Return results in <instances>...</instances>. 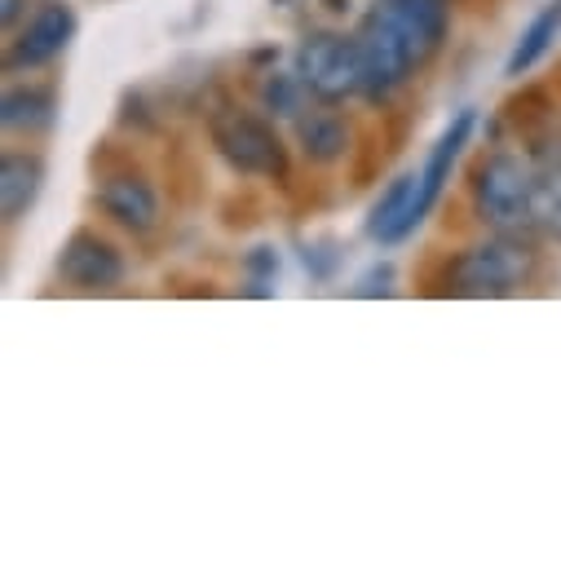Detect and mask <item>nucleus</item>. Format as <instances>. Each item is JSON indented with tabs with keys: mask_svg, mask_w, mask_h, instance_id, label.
<instances>
[{
	"mask_svg": "<svg viewBox=\"0 0 561 561\" xmlns=\"http://www.w3.org/2000/svg\"><path fill=\"white\" fill-rule=\"evenodd\" d=\"M420 221H425V208H420V173H402L371 204V213H367V239L380 243V248H393V243L411 239Z\"/></svg>",
	"mask_w": 561,
	"mask_h": 561,
	"instance_id": "1a4fd4ad",
	"label": "nucleus"
},
{
	"mask_svg": "<svg viewBox=\"0 0 561 561\" xmlns=\"http://www.w3.org/2000/svg\"><path fill=\"white\" fill-rule=\"evenodd\" d=\"M306 98H310V89L301 84L297 67L293 71H265V80H261V111L270 119H297L306 111Z\"/></svg>",
	"mask_w": 561,
	"mask_h": 561,
	"instance_id": "dca6fc26",
	"label": "nucleus"
},
{
	"mask_svg": "<svg viewBox=\"0 0 561 561\" xmlns=\"http://www.w3.org/2000/svg\"><path fill=\"white\" fill-rule=\"evenodd\" d=\"M557 36H561V0H548V5L526 23V32L513 41V49H508V58H504V76H508V80L530 76V71L548 58V49H552Z\"/></svg>",
	"mask_w": 561,
	"mask_h": 561,
	"instance_id": "4468645a",
	"label": "nucleus"
},
{
	"mask_svg": "<svg viewBox=\"0 0 561 561\" xmlns=\"http://www.w3.org/2000/svg\"><path fill=\"white\" fill-rule=\"evenodd\" d=\"M23 19H27V0H0V23H5V32H19Z\"/></svg>",
	"mask_w": 561,
	"mask_h": 561,
	"instance_id": "aec40b11",
	"label": "nucleus"
},
{
	"mask_svg": "<svg viewBox=\"0 0 561 561\" xmlns=\"http://www.w3.org/2000/svg\"><path fill=\"white\" fill-rule=\"evenodd\" d=\"M248 274H252V284H248V293L252 297H270L274 288V274H278V252L274 248H252L248 252Z\"/></svg>",
	"mask_w": 561,
	"mask_h": 561,
	"instance_id": "a211bd4d",
	"label": "nucleus"
},
{
	"mask_svg": "<svg viewBox=\"0 0 561 561\" xmlns=\"http://www.w3.org/2000/svg\"><path fill=\"white\" fill-rule=\"evenodd\" d=\"M389 293H393V265H371L354 284V297H389Z\"/></svg>",
	"mask_w": 561,
	"mask_h": 561,
	"instance_id": "6ab92c4d",
	"label": "nucleus"
},
{
	"mask_svg": "<svg viewBox=\"0 0 561 561\" xmlns=\"http://www.w3.org/2000/svg\"><path fill=\"white\" fill-rule=\"evenodd\" d=\"M58 278L76 293H111L124 284V256L98 230H76L58 248Z\"/></svg>",
	"mask_w": 561,
	"mask_h": 561,
	"instance_id": "6e6552de",
	"label": "nucleus"
},
{
	"mask_svg": "<svg viewBox=\"0 0 561 561\" xmlns=\"http://www.w3.org/2000/svg\"><path fill=\"white\" fill-rule=\"evenodd\" d=\"M93 199L106 213V221H115L128 234H151L160 226V191L142 169H133V164L106 169L93 186Z\"/></svg>",
	"mask_w": 561,
	"mask_h": 561,
	"instance_id": "423d86ee",
	"label": "nucleus"
},
{
	"mask_svg": "<svg viewBox=\"0 0 561 561\" xmlns=\"http://www.w3.org/2000/svg\"><path fill=\"white\" fill-rule=\"evenodd\" d=\"M297 76L314 102H345L363 93V58L358 41L345 32H310L297 49Z\"/></svg>",
	"mask_w": 561,
	"mask_h": 561,
	"instance_id": "20e7f679",
	"label": "nucleus"
},
{
	"mask_svg": "<svg viewBox=\"0 0 561 561\" xmlns=\"http://www.w3.org/2000/svg\"><path fill=\"white\" fill-rule=\"evenodd\" d=\"M473 213L495 234H535L530 230V199H535V156L522 151H491L473 169Z\"/></svg>",
	"mask_w": 561,
	"mask_h": 561,
	"instance_id": "7ed1b4c3",
	"label": "nucleus"
},
{
	"mask_svg": "<svg viewBox=\"0 0 561 561\" xmlns=\"http://www.w3.org/2000/svg\"><path fill=\"white\" fill-rule=\"evenodd\" d=\"M54 115H58V98L45 84H14L0 98V124H5V133H27V137L45 133Z\"/></svg>",
	"mask_w": 561,
	"mask_h": 561,
	"instance_id": "2eb2a0df",
	"label": "nucleus"
},
{
	"mask_svg": "<svg viewBox=\"0 0 561 561\" xmlns=\"http://www.w3.org/2000/svg\"><path fill=\"white\" fill-rule=\"evenodd\" d=\"M371 10L407 41L420 71L443 54L447 32H451V0H376Z\"/></svg>",
	"mask_w": 561,
	"mask_h": 561,
	"instance_id": "0eeeda50",
	"label": "nucleus"
},
{
	"mask_svg": "<svg viewBox=\"0 0 561 561\" xmlns=\"http://www.w3.org/2000/svg\"><path fill=\"white\" fill-rule=\"evenodd\" d=\"M473 124H478V115H473V111H460V115L443 128L438 142L430 147L425 164H420V208H425V217L438 208V199H443V191H447V182H451V173H456V160L465 156L469 137H473Z\"/></svg>",
	"mask_w": 561,
	"mask_h": 561,
	"instance_id": "9b49d317",
	"label": "nucleus"
},
{
	"mask_svg": "<svg viewBox=\"0 0 561 561\" xmlns=\"http://www.w3.org/2000/svg\"><path fill=\"white\" fill-rule=\"evenodd\" d=\"M539 274V252L526 234H495L447 256L438 293L447 297H513Z\"/></svg>",
	"mask_w": 561,
	"mask_h": 561,
	"instance_id": "f257e3e1",
	"label": "nucleus"
},
{
	"mask_svg": "<svg viewBox=\"0 0 561 561\" xmlns=\"http://www.w3.org/2000/svg\"><path fill=\"white\" fill-rule=\"evenodd\" d=\"M530 230L548 243H561V151L535 147V199H530Z\"/></svg>",
	"mask_w": 561,
	"mask_h": 561,
	"instance_id": "ddd939ff",
	"label": "nucleus"
},
{
	"mask_svg": "<svg viewBox=\"0 0 561 561\" xmlns=\"http://www.w3.org/2000/svg\"><path fill=\"white\" fill-rule=\"evenodd\" d=\"M45 191V160L36 151H5L0 156V217L19 226Z\"/></svg>",
	"mask_w": 561,
	"mask_h": 561,
	"instance_id": "f8f14e48",
	"label": "nucleus"
},
{
	"mask_svg": "<svg viewBox=\"0 0 561 561\" xmlns=\"http://www.w3.org/2000/svg\"><path fill=\"white\" fill-rule=\"evenodd\" d=\"M208 142L221 156V164L239 178L288 182V169H293L288 147L270 115H252L243 106H221L208 115Z\"/></svg>",
	"mask_w": 561,
	"mask_h": 561,
	"instance_id": "f03ea898",
	"label": "nucleus"
},
{
	"mask_svg": "<svg viewBox=\"0 0 561 561\" xmlns=\"http://www.w3.org/2000/svg\"><path fill=\"white\" fill-rule=\"evenodd\" d=\"M548 111H552V102H548L543 89H522V98H513V102L504 106V119L517 124L522 137H539L543 124H548Z\"/></svg>",
	"mask_w": 561,
	"mask_h": 561,
	"instance_id": "f3484780",
	"label": "nucleus"
},
{
	"mask_svg": "<svg viewBox=\"0 0 561 561\" xmlns=\"http://www.w3.org/2000/svg\"><path fill=\"white\" fill-rule=\"evenodd\" d=\"M293 133H297V147L310 164H341L345 156H354V128L336 111V102L306 106L293 119Z\"/></svg>",
	"mask_w": 561,
	"mask_h": 561,
	"instance_id": "9d476101",
	"label": "nucleus"
},
{
	"mask_svg": "<svg viewBox=\"0 0 561 561\" xmlns=\"http://www.w3.org/2000/svg\"><path fill=\"white\" fill-rule=\"evenodd\" d=\"M80 19L67 0H45L27 14V23L19 32H10V49H5V71H41L49 62H58L67 54V45L76 41Z\"/></svg>",
	"mask_w": 561,
	"mask_h": 561,
	"instance_id": "39448f33",
	"label": "nucleus"
}]
</instances>
